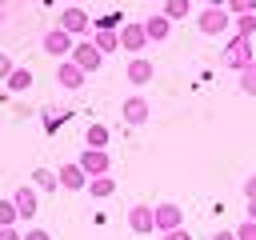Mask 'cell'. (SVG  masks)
<instances>
[{"mask_svg":"<svg viewBox=\"0 0 256 240\" xmlns=\"http://www.w3.org/2000/svg\"><path fill=\"white\" fill-rule=\"evenodd\" d=\"M56 180H60V188H72V192H80V188H88V172L76 164V160H68V164H60L56 168Z\"/></svg>","mask_w":256,"mask_h":240,"instance_id":"ba28073f","label":"cell"},{"mask_svg":"<svg viewBox=\"0 0 256 240\" xmlns=\"http://www.w3.org/2000/svg\"><path fill=\"white\" fill-rule=\"evenodd\" d=\"M108 144V128L104 124H88V132H84V148H104Z\"/></svg>","mask_w":256,"mask_h":240,"instance_id":"ffe728a7","label":"cell"},{"mask_svg":"<svg viewBox=\"0 0 256 240\" xmlns=\"http://www.w3.org/2000/svg\"><path fill=\"white\" fill-rule=\"evenodd\" d=\"M204 4H228V0H204Z\"/></svg>","mask_w":256,"mask_h":240,"instance_id":"e575fe53","label":"cell"},{"mask_svg":"<svg viewBox=\"0 0 256 240\" xmlns=\"http://www.w3.org/2000/svg\"><path fill=\"white\" fill-rule=\"evenodd\" d=\"M4 4H8V0H4ZM12 4H20V0H12Z\"/></svg>","mask_w":256,"mask_h":240,"instance_id":"8d00e7d4","label":"cell"},{"mask_svg":"<svg viewBox=\"0 0 256 240\" xmlns=\"http://www.w3.org/2000/svg\"><path fill=\"white\" fill-rule=\"evenodd\" d=\"M160 4H164V16L168 20H184L192 12V0H160Z\"/></svg>","mask_w":256,"mask_h":240,"instance_id":"44dd1931","label":"cell"},{"mask_svg":"<svg viewBox=\"0 0 256 240\" xmlns=\"http://www.w3.org/2000/svg\"><path fill=\"white\" fill-rule=\"evenodd\" d=\"M16 64H12V56L8 52H0V80H8V72H12Z\"/></svg>","mask_w":256,"mask_h":240,"instance_id":"83f0119b","label":"cell"},{"mask_svg":"<svg viewBox=\"0 0 256 240\" xmlns=\"http://www.w3.org/2000/svg\"><path fill=\"white\" fill-rule=\"evenodd\" d=\"M152 72H156V68H152V60H144V56H132V60H128V68H124V76H128L136 88H140V84H148V80H152Z\"/></svg>","mask_w":256,"mask_h":240,"instance_id":"4fadbf2b","label":"cell"},{"mask_svg":"<svg viewBox=\"0 0 256 240\" xmlns=\"http://www.w3.org/2000/svg\"><path fill=\"white\" fill-rule=\"evenodd\" d=\"M160 236H164V240H192V236L184 232V224H180V228H172V232H160Z\"/></svg>","mask_w":256,"mask_h":240,"instance_id":"4dcf8cb0","label":"cell"},{"mask_svg":"<svg viewBox=\"0 0 256 240\" xmlns=\"http://www.w3.org/2000/svg\"><path fill=\"white\" fill-rule=\"evenodd\" d=\"M72 4H80V0H72Z\"/></svg>","mask_w":256,"mask_h":240,"instance_id":"74e56055","label":"cell"},{"mask_svg":"<svg viewBox=\"0 0 256 240\" xmlns=\"http://www.w3.org/2000/svg\"><path fill=\"white\" fill-rule=\"evenodd\" d=\"M224 8H228L232 16H240V12H256V0H228Z\"/></svg>","mask_w":256,"mask_h":240,"instance_id":"d4e9b609","label":"cell"},{"mask_svg":"<svg viewBox=\"0 0 256 240\" xmlns=\"http://www.w3.org/2000/svg\"><path fill=\"white\" fill-rule=\"evenodd\" d=\"M0 240H20V232H16V224H0Z\"/></svg>","mask_w":256,"mask_h":240,"instance_id":"f1b7e54d","label":"cell"},{"mask_svg":"<svg viewBox=\"0 0 256 240\" xmlns=\"http://www.w3.org/2000/svg\"><path fill=\"white\" fill-rule=\"evenodd\" d=\"M212 240H236V232H216Z\"/></svg>","mask_w":256,"mask_h":240,"instance_id":"d6a6232c","label":"cell"},{"mask_svg":"<svg viewBox=\"0 0 256 240\" xmlns=\"http://www.w3.org/2000/svg\"><path fill=\"white\" fill-rule=\"evenodd\" d=\"M56 24H60L68 36H84V32L92 28V20H88V12H84L80 4H68V8L60 12V20H56Z\"/></svg>","mask_w":256,"mask_h":240,"instance_id":"277c9868","label":"cell"},{"mask_svg":"<svg viewBox=\"0 0 256 240\" xmlns=\"http://www.w3.org/2000/svg\"><path fill=\"white\" fill-rule=\"evenodd\" d=\"M128 228H132L136 236H144V232H156L152 208H148V204H132V208H128Z\"/></svg>","mask_w":256,"mask_h":240,"instance_id":"30bf717a","label":"cell"},{"mask_svg":"<svg viewBox=\"0 0 256 240\" xmlns=\"http://www.w3.org/2000/svg\"><path fill=\"white\" fill-rule=\"evenodd\" d=\"M252 60H256V48H252L248 36H232V44H224V52H220V64L232 68V72H240V68L252 64Z\"/></svg>","mask_w":256,"mask_h":240,"instance_id":"6da1fadb","label":"cell"},{"mask_svg":"<svg viewBox=\"0 0 256 240\" xmlns=\"http://www.w3.org/2000/svg\"><path fill=\"white\" fill-rule=\"evenodd\" d=\"M68 60H72V64H80L84 72H96V68L104 64V52H100V48H96L92 40H80V44H72Z\"/></svg>","mask_w":256,"mask_h":240,"instance_id":"3957f363","label":"cell"},{"mask_svg":"<svg viewBox=\"0 0 256 240\" xmlns=\"http://www.w3.org/2000/svg\"><path fill=\"white\" fill-rule=\"evenodd\" d=\"M16 220H20L16 204H12V200H0V224H16Z\"/></svg>","mask_w":256,"mask_h":240,"instance_id":"cb8c5ba5","label":"cell"},{"mask_svg":"<svg viewBox=\"0 0 256 240\" xmlns=\"http://www.w3.org/2000/svg\"><path fill=\"white\" fill-rule=\"evenodd\" d=\"M0 24H4V4H0Z\"/></svg>","mask_w":256,"mask_h":240,"instance_id":"d590c367","label":"cell"},{"mask_svg":"<svg viewBox=\"0 0 256 240\" xmlns=\"http://www.w3.org/2000/svg\"><path fill=\"white\" fill-rule=\"evenodd\" d=\"M144 44H148V32H144V24H140V20L120 24V48H124V52L140 56V48H144Z\"/></svg>","mask_w":256,"mask_h":240,"instance_id":"8992f818","label":"cell"},{"mask_svg":"<svg viewBox=\"0 0 256 240\" xmlns=\"http://www.w3.org/2000/svg\"><path fill=\"white\" fill-rule=\"evenodd\" d=\"M120 24H124V20H120L116 12H112V16H100V20H96V28H120Z\"/></svg>","mask_w":256,"mask_h":240,"instance_id":"4316f807","label":"cell"},{"mask_svg":"<svg viewBox=\"0 0 256 240\" xmlns=\"http://www.w3.org/2000/svg\"><path fill=\"white\" fill-rule=\"evenodd\" d=\"M244 200H256V172L244 180Z\"/></svg>","mask_w":256,"mask_h":240,"instance_id":"1f68e13d","label":"cell"},{"mask_svg":"<svg viewBox=\"0 0 256 240\" xmlns=\"http://www.w3.org/2000/svg\"><path fill=\"white\" fill-rule=\"evenodd\" d=\"M84 76H88V72H84L80 64H72L68 56H64V60H60V68H56V80H60V88H72V92L84 84Z\"/></svg>","mask_w":256,"mask_h":240,"instance_id":"8fae6325","label":"cell"},{"mask_svg":"<svg viewBox=\"0 0 256 240\" xmlns=\"http://www.w3.org/2000/svg\"><path fill=\"white\" fill-rule=\"evenodd\" d=\"M236 20V36H248L252 40V32H256V16L252 12H240V16H232Z\"/></svg>","mask_w":256,"mask_h":240,"instance_id":"603a6c76","label":"cell"},{"mask_svg":"<svg viewBox=\"0 0 256 240\" xmlns=\"http://www.w3.org/2000/svg\"><path fill=\"white\" fill-rule=\"evenodd\" d=\"M240 92L244 96H256V60L240 68Z\"/></svg>","mask_w":256,"mask_h":240,"instance_id":"7402d4cb","label":"cell"},{"mask_svg":"<svg viewBox=\"0 0 256 240\" xmlns=\"http://www.w3.org/2000/svg\"><path fill=\"white\" fill-rule=\"evenodd\" d=\"M228 24H232V12H228L224 4H204V12L196 16V28H200L204 36H220Z\"/></svg>","mask_w":256,"mask_h":240,"instance_id":"7a4b0ae2","label":"cell"},{"mask_svg":"<svg viewBox=\"0 0 256 240\" xmlns=\"http://www.w3.org/2000/svg\"><path fill=\"white\" fill-rule=\"evenodd\" d=\"M0 4H4V0H0Z\"/></svg>","mask_w":256,"mask_h":240,"instance_id":"f35d334b","label":"cell"},{"mask_svg":"<svg viewBox=\"0 0 256 240\" xmlns=\"http://www.w3.org/2000/svg\"><path fill=\"white\" fill-rule=\"evenodd\" d=\"M88 192H92L96 200H104V196H112V192H116V180H112L108 172H100V176H88Z\"/></svg>","mask_w":256,"mask_h":240,"instance_id":"e0dca14e","label":"cell"},{"mask_svg":"<svg viewBox=\"0 0 256 240\" xmlns=\"http://www.w3.org/2000/svg\"><path fill=\"white\" fill-rule=\"evenodd\" d=\"M92 44L100 52H116L120 48V28H92Z\"/></svg>","mask_w":256,"mask_h":240,"instance_id":"2e32d148","label":"cell"},{"mask_svg":"<svg viewBox=\"0 0 256 240\" xmlns=\"http://www.w3.org/2000/svg\"><path fill=\"white\" fill-rule=\"evenodd\" d=\"M88 176H100V172H112V160H108V148H84L80 160H76Z\"/></svg>","mask_w":256,"mask_h":240,"instance_id":"52a82bcc","label":"cell"},{"mask_svg":"<svg viewBox=\"0 0 256 240\" xmlns=\"http://www.w3.org/2000/svg\"><path fill=\"white\" fill-rule=\"evenodd\" d=\"M152 220H156V232H172V228L184 224V212L176 204H156L152 208Z\"/></svg>","mask_w":256,"mask_h":240,"instance_id":"9c48e42d","label":"cell"},{"mask_svg":"<svg viewBox=\"0 0 256 240\" xmlns=\"http://www.w3.org/2000/svg\"><path fill=\"white\" fill-rule=\"evenodd\" d=\"M236 240H256V220H244V224H236Z\"/></svg>","mask_w":256,"mask_h":240,"instance_id":"484cf974","label":"cell"},{"mask_svg":"<svg viewBox=\"0 0 256 240\" xmlns=\"http://www.w3.org/2000/svg\"><path fill=\"white\" fill-rule=\"evenodd\" d=\"M12 204H16L20 220H32V216H36V188H32V184H20V188L12 192Z\"/></svg>","mask_w":256,"mask_h":240,"instance_id":"7c38bea8","label":"cell"},{"mask_svg":"<svg viewBox=\"0 0 256 240\" xmlns=\"http://www.w3.org/2000/svg\"><path fill=\"white\" fill-rule=\"evenodd\" d=\"M20 240H52V236H48V232H44V228H28V232H24V236H20Z\"/></svg>","mask_w":256,"mask_h":240,"instance_id":"f546056e","label":"cell"},{"mask_svg":"<svg viewBox=\"0 0 256 240\" xmlns=\"http://www.w3.org/2000/svg\"><path fill=\"white\" fill-rule=\"evenodd\" d=\"M248 220H256V200H248Z\"/></svg>","mask_w":256,"mask_h":240,"instance_id":"836d02e7","label":"cell"},{"mask_svg":"<svg viewBox=\"0 0 256 240\" xmlns=\"http://www.w3.org/2000/svg\"><path fill=\"white\" fill-rule=\"evenodd\" d=\"M32 188H40V192H56V188H60V180H56V172L36 168V172H32Z\"/></svg>","mask_w":256,"mask_h":240,"instance_id":"ac0fdd59","label":"cell"},{"mask_svg":"<svg viewBox=\"0 0 256 240\" xmlns=\"http://www.w3.org/2000/svg\"><path fill=\"white\" fill-rule=\"evenodd\" d=\"M40 48H44L48 56H56V60H64V56L72 52V36H68V32H64L60 24H56V28H48V32L40 36Z\"/></svg>","mask_w":256,"mask_h":240,"instance_id":"5b68a950","label":"cell"},{"mask_svg":"<svg viewBox=\"0 0 256 240\" xmlns=\"http://www.w3.org/2000/svg\"><path fill=\"white\" fill-rule=\"evenodd\" d=\"M8 88H12V92H28V88H32V72H28V68H12V72H8Z\"/></svg>","mask_w":256,"mask_h":240,"instance_id":"d6986e66","label":"cell"},{"mask_svg":"<svg viewBox=\"0 0 256 240\" xmlns=\"http://www.w3.org/2000/svg\"><path fill=\"white\" fill-rule=\"evenodd\" d=\"M144 32H148V40H156V44H160V40H168L172 20H168L164 12H160V16H148V20H144Z\"/></svg>","mask_w":256,"mask_h":240,"instance_id":"9a60e30c","label":"cell"},{"mask_svg":"<svg viewBox=\"0 0 256 240\" xmlns=\"http://www.w3.org/2000/svg\"><path fill=\"white\" fill-rule=\"evenodd\" d=\"M120 112H124L128 124H148V100H144V96H128Z\"/></svg>","mask_w":256,"mask_h":240,"instance_id":"5bb4252c","label":"cell"}]
</instances>
